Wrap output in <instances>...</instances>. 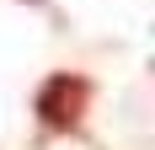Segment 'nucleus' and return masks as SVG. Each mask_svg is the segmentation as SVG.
<instances>
[{"label": "nucleus", "mask_w": 155, "mask_h": 150, "mask_svg": "<svg viewBox=\"0 0 155 150\" xmlns=\"http://www.w3.org/2000/svg\"><path fill=\"white\" fill-rule=\"evenodd\" d=\"M86 102H91V80L86 75H48L43 86H38V97H32V113L43 118V129H54V134H70V129H80V118H86Z\"/></svg>", "instance_id": "nucleus-1"}, {"label": "nucleus", "mask_w": 155, "mask_h": 150, "mask_svg": "<svg viewBox=\"0 0 155 150\" xmlns=\"http://www.w3.org/2000/svg\"><path fill=\"white\" fill-rule=\"evenodd\" d=\"M32 5H43V0H32Z\"/></svg>", "instance_id": "nucleus-2"}]
</instances>
